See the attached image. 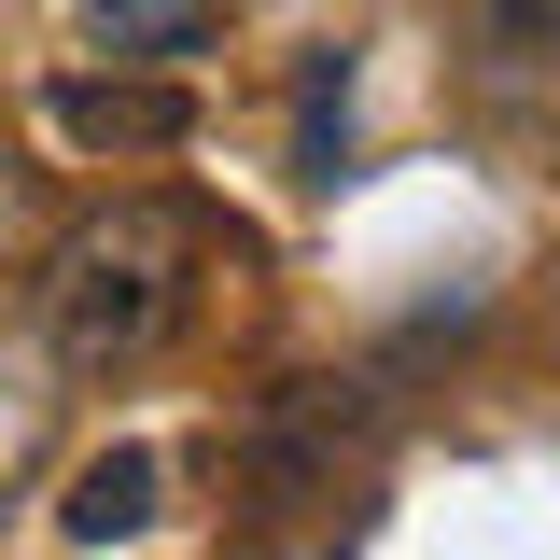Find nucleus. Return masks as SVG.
Masks as SVG:
<instances>
[{
	"label": "nucleus",
	"mask_w": 560,
	"mask_h": 560,
	"mask_svg": "<svg viewBox=\"0 0 560 560\" xmlns=\"http://www.w3.org/2000/svg\"><path fill=\"white\" fill-rule=\"evenodd\" d=\"M57 127L84 154H154V140H183V98H154V84H57Z\"/></svg>",
	"instance_id": "obj_3"
},
{
	"label": "nucleus",
	"mask_w": 560,
	"mask_h": 560,
	"mask_svg": "<svg viewBox=\"0 0 560 560\" xmlns=\"http://www.w3.org/2000/svg\"><path fill=\"white\" fill-rule=\"evenodd\" d=\"M28 197H43V168H28V140L0 127V253H14V238H28Z\"/></svg>",
	"instance_id": "obj_6"
},
{
	"label": "nucleus",
	"mask_w": 560,
	"mask_h": 560,
	"mask_svg": "<svg viewBox=\"0 0 560 560\" xmlns=\"http://www.w3.org/2000/svg\"><path fill=\"white\" fill-rule=\"evenodd\" d=\"M43 420H57L43 364H28V350H0V504L28 490V463H43Z\"/></svg>",
	"instance_id": "obj_4"
},
{
	"label": "nucleus",
	"mask_w": 560,
	"mask_h": 560,
	"mask_svg": "<svg viewBox=\"0 0 560 560\" xmlns=\"http://www.w3.org/2000/svg\"><path fill=\"white\" fill-rule=\"evenodd\" d=\"M84 43H98V57H140V70H154V57H210L224 28H210V14H140V0H127V14H84Z\"/></svg>",
	"instance_id": "obj_5"
},
{
	"label": "nucleus",
	"mask_w": 560,
	"mask_h": 560,
	"mask_svg": "<svg viewBox=\"0 0 560 560\" xmlns=\"http://www.w3.org/2000/svg\"><path fill=\"white\" fill-rule=\"evenodd\" d=\"M197 267H210V224L183 197H113L84 210L57 253H43V350L70 378H127L197 323Z\"/></svg>",
	"instance_id": "obj_1"
},
{
	"label": "nucleus",
	"mask_w": 560,
	"mask_h": 560,
	"mask_svg": "<svg viewBox=\"0 0 560 560\" xmlns=\"http://www.w3.org/2000/svg\"><path fill=\"white\" fill-rule=\"evenodd\" d=\"M154 490H168V463H154V448H98V463H84V477H70V547H113V533H140V518H154Z\"/></svg>",
	"instance_id": "obj_2"
}]
</instances>
